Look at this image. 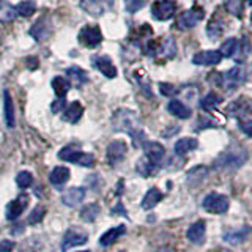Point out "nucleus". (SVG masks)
Segmentation results:
<instances>
[{
  "instance_id": "nucleus-1",
  "label": "nucleus",
  "mask_w": 252,
  "mask_h": 252,
  "mask_svg": "<svg viewBox=\"0 0 252 252\" xmlns=\"http://www.w3.org/2000/svg\"><path fill=\"white\" fill-rule=\"evenodd\" d=\"M112 128L117 132H126L134 140V145L139 147L145 142V134L142 129V122L134 110L118 109L112 117Z\"/></svg>"
},
{
  "instance_id": "nucleus-2",
  "label": "nucleus",
  "mask_w": 252,
  "mask_h": 252,
  "mask_svg": "<svg viewBox=\"0 0 252 252\" xmlns=\"http://www.w3.org/2000/svg\"><path fill=\"white\" fill-rule=\"evenodd\" d=\"M248 159V153L244 152L243 148H230L227 152L220 153L216 161H215V167L216 169H238L246 162Z\"/></svg>"
},
{
  "instance_id": "nucleus-3",
  "label": "nucleus",
  "mask_w": 252,
  "mask_h": 252,
  "mask_svg": "<svg viewBox=\"0 0 252 252\" xmlns=\"http://www.w3.org/2000/svg\"><path fill=\"white\" fill-rule=\"evenodd\" d=\"M218 76H219L218 84L220 87H224V90H227V92L236 90L240 85L244 84V81H246V71H244L243 66H235L232 69H228L227 73L218 74Z\"/></svg>"
},
{
  "instance_id": "nucleus-4",
  "label": "nucleus",
  "mask_w": 252,
  "mask_h": 252,
  "mask_svg": "<svg viewBox=\"0 0 252 252\" xmlns=\"http://www.w3.org/2000/svg\"><path fill=\"white\" fill-rule=\"evenodd\" d=\"M59 158L63 161H68V162H73V164H79L82 167H92L94 164V158L90 153H84V152H79L74 147H65L62 148L59 152Z\"/></svg>"
},
{
  "instance_id": "nucleus-5",
  "label": "nucleus",
  "mask_w": 252,
  "mask_h": 252,
  "mask_svg": "<svg viewBox=\"0 0 252 252\" xmlns=\"http://www.w3.org/2000/svg\"><path fill=\"white\" fill-rule=\"evenodd\" d=\"M228 205H230V200L228 197L219 192H210L202 202V207L205 211L213 213V215H222L228 210Z\"/></svg>"
},
{
  "instance_id": "nucleus-6",
  "label": "nucleus",
  "mask_w": 252,
  "mask_h": 252,
  "mask_svg": "<svg viewBox=\"0 0 252 252\" xmlns=\"http://www.w3.org/2000/svg\"><path fill=\"white\" fill-rule=\"evenodd\" d=\"M205 18V11L203 8L199 5H194L191 10H186L181 13L177 18V27L180 30H189L195 27L202 19Z\"/></svg>"
},
{
  "instance_id": "nucleus-7",
  "label": "nucleus",
  "mask_w": 252,
  "mask_h": 252,
  "mask_svg": "<svg viewBox=\"0 0 252 252\" xmlns=\"http://www.w3.org/2000/svg\"><path fill=\"white\" fill-rule=\"evenodd\" d=\"M79 5L87 14L93 16V18H99V16L112 10L114 0H81Z\"/></svg>"
},
{
  "instance_id": "nucleus-8",
  "label": "nucleus",
  "mask_w": 252,
  "mask_h": 252,
  "mask_svg": "<svg viewBox=\"0 0 252 252\" xmlns=\"http://www.w3.org/2000/svg\"><path fill=\"white\" fill-rule=\"evenodd\" d=\"M177 5L173 0H156L152 5V16L156 21H169L175 16Z\"/></svg>"
},
{
  "instance_id": "nucleus-9",
  "label": "nucleus",
  "mask_w": 252,
  "mask_h": 252,
  "mask_svg": "<svg viewBox=\"0 0 252 252\" xmlns=\"http://www.w3.org/2000/svg\"><path fill=\"white\" fill-rule=\"evenodd\" d=\"M79 43L85 47H96L102 41V33L98 26H87L79 32Z\"/></svg>"
},
{
  "instance_id": "nucleus-10",
  "label": "nucleus",
  "mask_w": 252,
  "mask_h": 252,
  "mask_svg": "<svg viewBox=\"0 0 252 252\" xmlns=\"http://www.w3.org/2000/svg\"><path fill=\"white\" fill-rule=\"evenodd\" d=\"M89 240V235H87L84 230L77 227H73V228H68V232L63 236V244H62V249L63 251H68L69 248H74V246H81V244L87 243Z\"/></svg>"
},
{
  "instance_id": "nucleus-11",
  "label": "nucleus",
  "mask_w": 252,
  "mask_h": 252,
  "mask_svg": "<svg viewBox=\"0 0 252 252\" xmlns=\"http://www.w3.org/2000/svg\"><path fill=\"white\" fill-rule=\"evenodd\" d=\"M145 150V159L152 165H159L165 156V148L159 144V142H145L144 145Z\"/></svg>"
},
{
  "instance_id": "nucleus-12",
  "label": "nucleus",
  "mask_w": 252,
  "mask_h": 252,
  "mask_svg": "<svg viewBox=\"0 0 252 252\" xmlns=\"http://www.w3.org/2000/svg\"><path fill=\"white\" fill-rule=\"evenodd\" d=\"M227 112L232 117H248L252 114V98L241 96L232 101L227 107Z\"/></svg>"
},
{
  "instance_id": "nucleus-13",
  "label": "nucleus",
  "mask_w": 252,
  "mask_h": 252,
  "mask_svg": "<svg viewBox=\"0 0 252 252\" xmlns=\"http://www.w3.org/2000/svg\"><path fill=\"white\" fill-rule=\"evenodd\" d=\"M126 155V144L123 140H114L110 142L106 150V158L110 165H117Z\"/></svg>"
},
{
  "instance_id": "nucleus-14",
  "label": "nucleus",
  "mask_w": 252,
  "mask_h": 252,
  "mask_svg": "<svg viewBox=\"0 0 252 252\" xmlns=\"http://www.w3.org/2000/svg\"><path fill=\"white\" fill-rule=\"evenodd\" d=\"M220 60H222V55L219 51H202L192 57V63L199 66H213L220 63Z\"/></svg>"
},
{
  "instance_id": "nucleus-15",
  "label": "nucleus",
  "mask_w": 252,
  "mask_h": 252,
  "mask_svg": "<svg viewBox=\"0 0 252 252\" xmlns=\"http://www.w3.org/2000/svg\"><path fill=\"white\" fill-rule=\"evenodd\" d=\"M186 236L189 241L197 244V246L203 244L205 238H207V224H205V220H197V222H194L188 228Z\"/></svg>"
},
{
  "instance_id": "nucleus-16",
  "label": "nucleus",
  "mask_w": 252,
  "mask_h": 252,
  "mask_svg": "<svg viewBox=\"0 0 252 252\" xmlns=\"http://www.w3.org/2000/svg\"><path fill=\"white\" fill-rule=\"evenodd\" d=\"M159 55V57L164 59H173L177 54V44H175V39L170 38V36H165L162 41L158 44L155 49L150 52V55Z\"/></svg>"
},
{
  "instance_id": "nucleus-17",
  "label": "nucleus",
  "mask_w": 252,
  "mask_h": 252,
  "mask_svg": "<svg viewBox=\"0 0 252 252\" xmlns=\"http://www.w3.org/2000/svg\"><path fill=\"white\" fill-rule=\"evenodd\" d=\"M93 66L99 69L102 74L109 79H114L117 76V68L114 66L112 60H110L107 55H98V57H93Z\"/></svg>"
},
{
  "instance_id": "nucleus-18",
  "label": "nucleus",
  "mask_w": 252,
  "mask_h": 252,
  "mask_svg": "<svg viewBox=\"0 0 252 252\" xmlns=\"http://www.w3.org/2000/svg\"><path fill=\"white\" fill-rule=\"evenodd\" d=\"M27 203H29L27 195H22V197H18V199L11 200L6 207V219H10V220L18 219L24 213V210H26Z\"/></svg>"
},
{
  "instance_id": "nucleus-19",
  "label": "nucleus",
  "mask_w": 252,
  "mask_h": 252,
  "mask_svg": "<svg viewBox=\"0 0 252 252\" xmlns=\"http://www.w3.org/2000/svg\"><path fill=\"white\" fill-rule=\"evenodd\" d=\"M84 199H85V189L79 186L69 188L68 191H65L62 195V202L65 203L66 207H77Z\"/></svg>"
},
{
  "instance_id": "nucleus-20",
  "label": "nucleus",
  "mask_w": 252,
  "mask_h": 252,
  "mask_svg": "<svg viewBox=\"0 0 252 252\" xmlns=\"http://www.w3.org/2000/svg\"><path fill=\"white\" fill-rule=\"evenodd\" d=\"M30 35L33 36L38 43L44 41V39L51 35V30H49V24H47V18L43 16V18H39L33 26L30 29Z\"/></svg>"
},
{
  "instance_id": "nucleus-21",
  "label": "nucleus",
  "mask_w": 252,
  "mask_h": 252,
  "mask_svg": "<svg viewBox=\"0 0 252 252\" xmlns=\"http://www.w3.org/2000/svg\"><path fill=\"white\" fill-rule=\"evenodd\" d=\"M224 29H225L224 19L220 18L219 14H216V16H213L211 21L208 22V26H207V35L210 36V39H218V38L222 36Z\"/></svg>"
},
{
  "instance_id": "nucleus-22",
  "label": "nucleus",
  "mask_w": 252,
  "mask_h": 252,
  "mask_svg": "<svg viewBox=\"0 0 252 252\" xmlns=\"http://www.w3.org/2000/svg\"><path fill=\"white\" fill-rule=\"evenodd\" d=\"M66 74H68V81L71 85H74L76 89H81V87L89 81V74L85 73V71L82 68L79 66H71L66 69Z\"/></svg>"
},
{
  "instance_id": "nucleus-23",
  "label": "nucleus",
  "mask_w": 252,
  "mask_h": 252,
  "mask_svg": "<svg viewBox=\"0 0 252 252\" xmlns=\"http://www.w3.org/2000/svg\"><path fill=\"white\" fill-rule=\"evenodd\" d=\"M84 115V107L79 101H73L63 112V120L69 123H77Z\"/></svg>"
},
{
  "instance_id": "nucleus-24",
  "label": "nucleus",
  "mask_w": 252,
  "mask_h": 252,
  "mask_svg": "<svg viewBox=\"0 0 252 252\" xmlns=\"http://www.w3.org/2000/svg\"><path fill=\"white\" fill-rule=\"evenodd\" d=\"M169 112L173 115V117H177V118H181V120H186V118L191 117V109H189L185 102H181L178 99H172L169 102Z\"/></svg>"
},
{
  "instance_id": "nucleus-25",
  "label": "nucleus",
  "mask_w": 252,
  "mask_h": 252,
  "mask_svg": "<svg viewBox=\"0 0 252 252\" xmlns=\"http://www.w3.org/2000/svg\"><path fill=\"white\" fill-rule=\"evenodd\" d=\"M125 232H126L125 225H118V227L110 228V230H107L106 233L101 235L99 244H101V246H110V244H114L122 235H125Z\"/></svg>"
},
{
  "instance_id": "nucleus-26",
  "label": "nucleus",
  "mask_w": 252,
  "mask_h": 252,
  "mask_svg": "<svg viewBox=\"0 0 252 252\" xmlns=\"http://www.w3.org/2000/svg\"><path fill=\"white\" fill-rule=\"evenodd\" d=\"M207 175H208V169L205 167V165H197V167H194V169H191L188 172V175H186L188 185L189 186L200 185L202 181L207 178Z\"/></svg>"
},
{
  "instance_id": "nucleus-27",
  "label": "nucleus",
  "mask_w": 252,
  "mask_h": 252,
  "mask_svg": "<svg viewBox=\"0 0 252 252\" xmlns=\"http://www.w3.org/2000/svg\"><path fill=\"white\" fill-rule=\"evenodd\" d=\"M161 200H162V192L158 188H152V189H148L145 197L142 199V208H144V210H152Z\"/></svg>"
},
{
  "instance_id": "nucleus-28",
  "label": "nucleus",
  "mask_w": 252,
  "mask_h": 252,
  "mask_svg": "<svg viewBox=\"0 0 252 252\" xmlns=\"http://www.w3.org/2000/svg\"><path fill=\"white\" fill-rule=\"evenodd\" d=\"M69 175L71 172L68 167H63V165H59V167H55L51 175H49V181L54 185V186H63L69 180Z\"/></svg>"
},
{
  "instance_id": "nucleus-29",
  "label": "nucleus",
  "mask_w": 252,
  "mask_h": 252,
  "mask_svg": "<svg viewBox=\"0 0 252 252\" xmlns=\"http://www.w3.org/2000/svg\"><path fill=\"white\" fill-rule=\"evenodd\" d=\"M3 106H5V123L8 128H14L16 120H14V106H13V99L11 94L8 90L3 92Z\"/></svg>"
},
{
  "instance_id": "nucleus-30",
  "label": "nucleus",
  "mask_w": 252,
  "mask_h": 252,
  "mask_svg": "<svg viewBox=\"0 0 252 252\" xmlns=\"http://www.w3.org/2000/svg\"><path fill=\"white\" fill-rule=\"evenodd\" d=\"M251 232V227H241L236 230H228L224 233V240L230 244H240L248 238V235Z\"/></svg>"
},
{
  "instance_id": "nucleus-31",
  "label": "nucleus",
  "mask_w": 252,
  "mask_h": 252,
  "mask_svg": "<svg viewBox=\"0 0 252 252\" xmlns=\"http://www.w3.org/2000/svg\"><path fill=\"white\" fill-rule=\"evenodd\" d=\"M199 147V142L192 137H185V139H180L177 144H175V155L178 156H185L186 153L192 152Z\"/></svg>"
},
{
  "instance_id": "nucleus-32",
  "label": "nucleus",
  "mask_w": 252,
  "mask_h": 252,
  "mask_svg": "<svg viewBox=\"0 0 252 252\" xmlns=\"http://www.w3.org/2000/svg\"><path fill=\"white\" fill-rule=\"evenodd\" d=\"M16 8L10 3L6 2V0H0V22L3 24H8V22H13L16 19Z\"/></svg>"
},
{
  "instance_id": "nucleus-33",
  "label": "nucleus",
  "mask_w": 252,
  "mask_h": 252,
  "mask_svg": "<svg viewBox=\"0 0 252 252\" xmlns=\"http://www.w3.org/2000/svg\"><path fill=\"white\" fill-rule=\"evenodd\" d=\"M52 89H54L55 94H57L59 98H65L66 93L71 89V84H69L68 79L62 77V76H57V77L52 79Z\"/></svg>"
},
{
  "instance_id": "nucleus-34",
  "label": "nucleus",
  "mask_w": 252,
  "mask_h": 252,
  "mask_svg": "<svg viewBox=\"0 0 252 252\" xmlns=\"http://www.w3.org/2000/svg\"><path fill=\"white\" fill-rule=\"evenodd\" d=\"M14 8L18 14L24 16V18H29V16H32L36 11V3H35V0H22V2H19Z\"/></svg>"
},
{
  "instance_id": "nucleus-35",
  "label": "nucleus",
  "mask_w": 252,
  "mask_h": 252,
  "mask_svg": "<svg viewBox=\"0 0 252 252\" xmlns=\"http://www.w3.org/2000/svg\"><path fill=\"white\" fill-rule=\"evenodd\" d=\"M236 47H238V39L236 38H228L227 41L222 43V46H220V55L222 57H227V59H230L233 57V55L236 54Z\"/></svg>"
},
{
  "instance_id": "nucleus-36",
  "label": "nucleus",
  "mask_w": 252,
  "mask_h": 252,
  "mask_svg": "<svg viewBox=\"0 0 252 252\" xmlns=\"http://www.w3.org/2000/svg\"><path fill=\"white\" fill-rule=\"evenodd\" d=\"M99 211L101 210L98 203H90V205H87V207H84V210L81 211V218L85 222H93V220L98 218Z\"/></svg>"
},
{
  "instance_id": "nucleus-37",
  "label": "nucleus",
  "mask_w": 252,
  "mask_h": 252,
  "mask_svg": "<svg viewBox=\"0 0 252 252\" xmlns=\"http://www.w3.org/2000/svg\"><path fill=\"white\" fill-rule=\"evenodd\" d=\"M220 102H222V98H220L218 93H208L207 96L202 99L200 106L205 110H210V109H215L218 104H220Z\"/></svg>"
},
{
  "instance_id": "nucleus-38",
  "label": "nucleus",
  "mask_w": 252,
  "mask_h": 252,
  "mask_svg": "<svg viewBox=\"0 0 252 252\" xmlns=\"http://www.w3.org/2000/svg\"><path fill=\"white\" fill-rule=\"evenodd\" d=\"M44 216H46V207H44V205H36V207L33 208V211L30 213L29 222L30 224H38V222H41Z\"/></svg>"
},
{
  "instance_id": "nucleus-39",
  "label": "nucleus",
  "mask_w": 252,
  "mask_h": 252,
  "mask_svg": "<svg viewBox=\"0 0 252 252\" xmlns=\"http://www.w3.org/2000/svg\"><path fill=\"white\" fill-rule=\"evenodd\" d=\"M16 183L21 189H27L29 186H32L33 183V177H32L30 172H21L18 173V177H16Z\"/></svg>"
},
{
  "instance_id": "nucleus-40",
  "label": "nucleus",
  "mask_w": 252,
  "mask_h": 252,
  "mask_svg": "<svg viewBox=\"0 0 252 252\" xmlns=\"http://www.w3.org/2000/svg\"><path fill=\"white\" fill-rule=\"evenodd\" d=\"M145 3H147V0H125V8L128 13L134 14L139 10H142V8L145 6Z\"/></svg>"
},
{
  "instance_id": "nucleus-41",
  "label": "nucleus",
  "mask_w": 252,
  "mask_h": 252,
  "mask_svg": "<svg viewBox=\"0 0 252 252\" xmlns=\"http://www.w3.org/2000/svg\"><path fill=\"white\" fill-rule=\"evenodd\" d=\"M249 51H251V44H249V39L244 36L241 41H238V47H236V52H241V57H240V60H244L248 57V54H249ZM238 60V62H240Z\"/></svg>"
},
{
  "instance_id": "nucleus-42",
  "label": "nucleus",
  "mask_w": 252,
  "mask_h": 252,
  "mask_svg": "<svg viewBox=\"0 0 252 252\" xmlns=\"http://www.w3.org/2000/svg\"><path fill=\"white\" fill-rule=\"evenodd\" d=\"M225 8L235 16H241V0H225Z\"/></svg>"
},
{
  "instance_id": "nucleus-43",
  "label": "nucleus",
  "mask_w": 252,
  "mask_h": 252,
  "mask_svg": "<svg viewBox=\"0 0 252 252\" xmlns=\"http://www.w3.org/2000/svg\"><path fill=\"white\" fill-rule=\"evenodd\" d=\"M153 167H155V165L150 164V162L145 159V158H144V159H140V161L137 162V172H139V173H142V175H144V177L150 175V173L153 172Z\"/></svg>"
},
{
  "instance_id": "nucleus-44",
  "label": "nucleus",
  "mask_w": 252,
  "mask_h": 252,
  "mask_svg": "<svg viewBox=\"0 0 252 252\" xmlns=\"http://www.w3.org/2000/svg\"><path fill=\"white\" fill-rule=\"evenodd\" d=\"M159 90L165 96H172L173 93H177V89L172 84H159Z\"/></svg>"
},
{
  "instance_id": "nucleus-45",
  "label": "nucleus",
  "mask_w": 252,
  "mask_h": 252,
  "mask_svg": "<svg viewBox=\"0 0 252 252\" xmlns=\"http://www.w3.org/2000/svg\"><path fill=\"white\" fill-rule=\"evenodd\" d=\"M13 249H14L13 241H8V240L0 241V252H11Z\"/></svg>"
},
{
  "instance_id": "nucleus-46",
  "label": "nucleus",
  "mask_w": 252,
  "mask_h": 252,
  "mask_svg": "<svg viewBox=\"0 0 252 252\" xmlns=\"http://www.w3.org/2000/svg\"><path fill=\"white\" fill-rule=\"evenodd\" d=\"M240 128L244 134L248 136H252V120H246V122H241L240 123Z\"/></svg>"
},
{
  "instance_id": "nucleus-47",
  "label": "nucleus",
  "mask_w": 252,
  "mask_h": 252,
  "mask_svg": "<svg viewBox=\"0 0 252 252\" xmlns=\"http://www.w3.org/2000/svg\"><path fill=\"white\" fill-rule=\"evenodd\" d=\"M63 107H65V98H59V99L52 104V112L57 114V112H60V110H62Z\"/></svg>"
},
{
  "instance_id": "nucleus-48",
  "label": "nucleus",
  "mask_w": 252,
  "mask_h": 252,
  "mask_svg": "<svg viewBox=\"0 0 252 252\" xmlns=\"http://www.w3.org/2000/svg\"><path fill=\"white\" fill-rule=\"evenodd\" d=\"M158 252H172V251H169V249H159Z\"/></svg>"
},
{
  "instance_id": "nucleus-49",
  "label": "nucleus",
  "mask_w": 252,
  "mask_h": 252,
  "mask_svg": "<svg viewBox=\"0 0 252 252\" xmlns=\"http://www.w3.org/2000/svg\"><path fill=\"white\" fill-rule=\"evenodd\" d=\"M246 3H248V5H252V0H246Z\"/></svg>"
},
{
  "instance_id": "nucleus-50",
  "label": "nucleus",
  "mask_w": 252,
  "mask_h": 252,
  "mask_svg": "<svg viewBox=\"0 0 252 252\" xmlns=\"http://www.w3.org/2000/svg\"><path fill=\"white\" fill-rule=\"evenodd\" d=\"M82 252H89V251H82Z\"/></svg>"
}]
</instances>
